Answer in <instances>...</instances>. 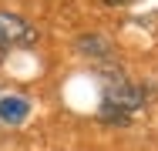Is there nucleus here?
Masks as SVG:
<instances>
[{
  "label": "nucleus",
  "mask_w": 158,
  "mask_h": 151,
  "mask_svg": "<svg viewBox=\"0 0 158 151\" xmlns=\"http://www.w3.org/2000/svg\"><path fill=\"white\" fill-rule=\"evenodd\" d=\"M141 104H145V94H141L138 84H131L125 74H118V71L104 74V108H101V118L125 121L128 114H135Z\"/></svg>",
  "instance_id": "nucleus-1"
},
{
  "label": "nucleus",
  "mask_w": 158,
  "mask_h": 151,
  "mask_svg": "<svg viewBox=\"0 0 158 151\" xmlns=\"http://www.w3.org/2000/svg\"><path fill=\"white\" fill-rule=\"evenodd\" d=\"M37 27H34L27 17L20 14H10V10H0V60H7L14 51H24L37 44Z\"/></svg>",
  "instance_id": "nucleus-2"
},
{
  "label": "nucleus",
  "mask_w": 158,
  "mask_h": 151,
  "mask_svg": "<svg viewBox=\"0 0 158 151\" xmlns=\"http://www.w3.org/2000/svg\"><path fill=\"white\" fill-rule=\"evenodd\" d=\"M27 114H31V101L24 94H3L0 97V121L3 124H24Z\"/></svg>",
  "instance_id": "nucleus-3"
},
{
  "label": "nucleus",
  "mask_w": 158,
  "mask_h": 151,
  "mask_svg": "<svg viewBox=\"0 0 158 151\" xmlns=\"http://www.w3.org/2000/svg\"><path fill=\"white\" fill-rule=\"evenodd\" d=\"M104 3H111V7H121V3H131V0H104Z\"/></svg>",
  "instance_id": "nucleus-4"
}]
</instances>
